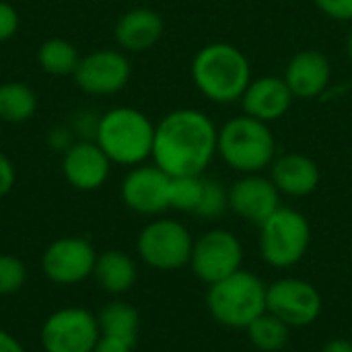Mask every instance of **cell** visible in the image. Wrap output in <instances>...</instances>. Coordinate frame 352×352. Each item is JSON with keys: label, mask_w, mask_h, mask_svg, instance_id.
I'll return each instance as SVG.
<instances>
[{"label": "cell", "mask_w": 352, "mask_h": 352, "mask_svg": "<svg viewBox=\"0 0 352 352\" xmlns=\"http://www.w3.org/2000/svg\"><path fill=\"white\" fill-rule=\"evenodd\" d=\"M219 128L200 109L169 111L155 126L153 163L169 177L202 175L217 157Z\"/></svg>", "instance_id": "cell-1"}, {"label": "cell", "mask_w": 352, "mask_h": 352, "mask_svg": "<svg viewBox=\"0 0 352 352\" xmlns=\"http://www.w3.org/2000/svg\"><path fill=\"white\" fill-rule=\"evenodd\" d=\"M27 280L25 264L8 254H0V295H14Z\"/></svg>", "instance_id": "cell-27"}, {"label": "cell", "mask_w": 352, "mask_h": 352, "mask_svg": "<svg viewBox=\"0 0 352 352\" xmlns=\"http://www.w3.org/2000/svg\"><path fill=\"white\" fill-rule=\"evenodd\" d=\"M97 254L87 239L64 237L54 241L41 258L45 276L58 285H76L93 274Z\"/></svg>", "instance_id": "cell-12"}, {"label": "cell", "mask_w": 352, "mask_h": 352, "mask_svg": "<svg viewBox=\"0 0 352 352\" xmlns=\"http://www.w3.org/2000/svg\"><path fill=\"white\" fill-rule=\"evenodd\" d=\"M346 56H349V60H351L352 64V27L351 31H349V35H346Z\"/></svg>", "instance_id": "cell-35"}, {"label": "cell", "mask_w": 352, "mask_h": 352, "mask_svg": "<svg viewBox=\"0 0 352 352\" xmlns=\"http://www.w3.org/2000/svg\"><path fill=\"white\" fill-rule=\"evenodd\" d=\"M0 352H25L21 342L0 328Z\"/></svg>", "instance_id": "cell-33"}, {"label": "cell", "mask_w": 352, "mask_h": 352, "mask_svg": "<svg viewBox=\"0 0 352 352\" xmlns=\"http://www.w3.org/2000/svg\"><path fill=\"white\" fill-rule=\"evenodd\" d=\"M132 349H134V346H130V344H126V342H122V340L101 336L93 352H132Z\"/></svg>", "instance_id": "cell-32"}, {"label": "cell", "mask_w": 352, "mask_h": 352, "mask_svg": "<svg viewBox=\"0 0 352 352\" xmlns=\"http://www.w3.org/2000/svg\"><path fill=\"white\" fill-rule=\"evenodd\" d=\"M204 177L202 175H182L169 182V208L179 212H196L202 198Z\"/></svg>", "instance_id": "cell-25"}, {"label": "cell", "mask_w": 352, "mask_h": 352, "mask_svg": "<svg viewBox=\"0 0 352 352\" xmlns=\"http://www.w3.org/2000/svg\"><path fill=\"white\" fill-rule=\"evenodd\" d=\"M194 237L186 225L173 219L148 223L136 241L140 260L155 270H179L190 264Z\"/></svg>", "instance_id": "cell-7"}, {"label": "cell", "mask_w": 352, "mask_h": 352, "mask_svg": "<svg viewBox=\"0 0 352 352\" xmlns=\"http://www.w3.org/2000/svg\"><path fill=\"white\" fill-rule=\"evenodd\" d=\"M14 182H16L14 165H12V161L4 153H0V198L6 196L12 190Z\"/></svg>", "instance_id": "cell-30"}, {"label": "cell", "mask_w": 352, "mask_h": 352, "mask_svg": "<svg viewBox=\"0 0 352 352\" xmlns=\"http://www.w3.org/2000/svg\"><path fill=\"white\" fill-rule=\"evenodd\" d=\"M295 101L287 80L283 76H256L250 80L239 103L245 116L256 118L264 124H272L287 116Z\"/></svg>", "instance_id": "cell-15"}, {"label": "cell", "mask_w": 352, "mask_h": 352, "mask_svg": "<svg viewBox=\"0 0 352 352\" xmlns=\"http://www.w3.org/2000/svg\"><path fill=\"white\" fill-rule=\"evenodd\" d=\"M252 78L248 56L227 41L206 43L192 60V80L212 103H237Z\"/></svg>", "instance_id": "cell-2"}, {"label": "cell", "mask_w": 352, "mask_h": 352, "mask_svg": "<svg viewBox=\"0 0 352 352\" xmlns=\"http://www.w3.org/2000/svg\"><path fill=\"white\" fill-rule=\"evenodd\" d=\"M47 142L56 148V151H68L72 144H74V138H72V128H64V126H58L50 132V138Z\"/></svg>", "instance_id": "cell-31"}, {"label": "cell", "mask_w": 352, "mask_h": 352, "mask_svg": "<svg viewBox=\"0 0 352 352\" xmlns=\"http://www.w3.org/2000/svg\"><path fill=\"white\" fill-rule=\"evenodd\" d=\"M266 291L268 285L260 276L241 268L208 287L206 307L217 324L231 330H245L266 314Z\"/></svg>", "instance_id": "cell-5"}, {"label": "cell", "mask_w": 352, "mask_h": 352, "mask_svg": "<svg viewBox=\"0 0 352 352\" xmlns=\"http://www.w3.org/2000/svg\"><path fill=\"white\" fill-rule=\"evenodd\" d=\"M316 6L330 19L352 23V0H314Z\"/></svg>", "instance_id": "cell-28"}, {"label": "cell", "mask_w": 352, "mask_h": 352, "mask_svg": "<svg viewBox=\"0 0 352 352\" xmlns=\"http://www.w3.org/2000/svg\"><path fill=\"white\" fill-rule=\"evenodd\" d=\"M113 33H116V41L122 50L140 54L159 43V39L165 33V23L157 10L138 6L120 16Z\"/></svg>", "instance_id": "cell-19"}, {"label": "cell", "mask_w": 352, "mask_h": 352, "mask_svg": "<svg viewBox=\"0 0 352 352\" xmlns=\"http://www.w3.org/2000/svg\"><path fill=\"white\" fill-rule=\"evenodd\" d=\"M37 97L31 87L19 80L0 85V120L8 124H23L35 116Z\"/></svg>", "instance_id": "cell-22"}, {"label": "cell", "mask_w": 352, "mask_h": 352, "mask_svg": "<svg viewBox=\"0 0 352 352\" xmlns=\"http://www.w3.org/2000/svg\"><path fill=\"white\" fill-rule=\"evenodd\" d=\"M37 62L47 74L66 76V74H74V70L80 62V56L70 41H66L62 37H52L39 45Z\"/></svg>", "instance_id": "cell-23"}, {"label": "cell", "mask_w": 352, "mask_h": 352, "mask_svg": "<svg viewBox=\"0 0 352 352\" xmlns=\"http://www.w3.org/2000/svg\"><path fill=\"white\" fill-rule=\"evenodd\" d=\"M283 78L287 80L295 99H314L328 89L332 78V64L320 50H301L289 60Z\"/></svg>", "instance_id": "cell-17"}, {"label": "cell", "mask_w": 352, "mask_h": 352, "mask_svg": "<svg viewBox=\"0 0 352 352\" xmlns=\"http://www.w3.org/2000/svg\"><path fill=\"white\" fill-rule=\"evenodd\" d=\"M217 155L239 173H262L276 159V138L268 124L245 113L219 128Z\"/></svg>", "instance_id": "cell-4"}, {"label": "cell", "mask_w": 352, "mask_h": 352, "mask_svg": "<svg viewBox=\"0 0 352 352\" xmlns=\"http://www.w3.org/2000/svg\"><path fill=\"white\" fill-rule=\"evenodd\" d=\"M268 169V177L272 179L280 196L289 198H305L314 194L322 182L320 165L303 153H287L280 157L276 155Z\"/></svg>", "instance_id": "cell-18"}, {"label": "cell", "mask_w": 352, "mask_h": 352, "mask_svg": "<svg viewBox=\"0 0 352 352\" xmlns=\"http://www.w3.org/2000/svg\"><path fill=\"white\" fill-rule=\"evenodd\" d=\"M245 332L250 342L262 352H280L289 344V336H291V328L268 311L262 314L258 320H254L245 328Z\"/></svg>", "instance_id": "cell-24"}, {"label": "cell", "mask_w": 352, "mask_h": 352, "mask_svg": "<svg viewBox=\"0 0 352 352\" xmlns=\"http://www.w3.org/2000/svg\"><path fill=\"white\" fill-rule=\"evenodd\" d=\"M93 274L97 283L111 295L128 293L134 287L136 276H138L134 260L120 250H109L97 256Z\"/></svg>", "instance_id": "cell-20"}, {"label": "cell", "mask_w": 352, "mask_h": 352, "mask_svg": "<svg viewBox=\"0 0 352 352\" xmlns=\"http://www.w3.org/2000/svg\"><path fill=\"white\" fill-rule=\"evenodd\" d=\"M101 338L97 318L80 307L52 314L41 328L45 352H93Z\"/></svg>", "instance_id": "cell-10"}, {"label": "cell", "mask_w": 352, "mask_h": 352, "mask_svg": "<svg viewBox=\"0 0 352 352\" xmlns=\"http://www.w3.org/2000/svg\"><path fill=\"white\" fill-rule=\"evenodd\" d=\"M243 245L239 237L227 229H210L194 239L190 268L198 280L208 287L241 270Z\"/></svg>", "instance_id": "cell-8"}, {"label": "cell", "mask_w": 352, "mask_h": 352, "mask_svg": "<svg viewBox=\"0 0 352 352\" xmlns=\"http://www.w3.org/2000/svg\"><path fill=\"white\" fill-rule=\"evenodd\" d=\"M111 161L93 140H78L64 151L62 171L68 184L76 190H97L109 177Z\"/></svg>", "instance_id": "cell-16"}, {"label": "cell", "mask_w": 352, "mask_h": 352, "mask_svg": "<svg viewBox=\"0 0 352 352\" xmlns=\"http://www.w3.org/2000/svg\"><path fill=\"white\" fill-rule=\"evenodd\" d=\"M97 322H99L101 336L122 340L130 346L136 344L138 330H140V316L132 305L124 301H111L101 309Z\"/></svg>", "instance_id": "cell-21"}, {"label": "cell", "mask_w": 352, "mask_h": 352, "mask_svg": "<svg viewBox=\"0 0 352 352\" xmlns=\"http://www.w3.org/2000/svg\"><path fill=\"white\" fill-rule=\"evenodd\" d=\"M278 208L280 192L266 175L245 173L229 188V210L248 223L260 227Z\"/></svg>", "instance_id": "cell-14"}, {"label": "cell", "mask_w": 352, "mask_h": 352, "mask_svg": "<svg viewBox=\"0 0 352 352\" xmlns=\"http://www.w3.org/2000/svg\"><path fill=\"white\" fill-rule=\"evenodd\" d=\"M171 177L153 165H136L122 182L124 204L138 214H161L169 208Z\"/></svg>", "instance_id": "cell-13"}, {"label": "cell", "mask_w": 352, "mask_h": 352, "mask_svg": "<svg viewBox=\"0 0 352 352\" xmlns=\"http://www.w3.org/2000/svg\"><path fill=\"white\" fill-rule=\"evenodd\" d=\"M19 29V12L12 4L0 0V43L14 37Z\"/></svg>", "instance_id": "cell-29"}, {"label": "cell", "mask_w": 352, "mask_h": 352, "mask_svg": "<svg viewBox=\"0 0 352 352\" xmlns=\"http://www.w3.org/2000/svg\"><path fill=\"white\" fill-rule=\"evenodd\" d=\"M324 309V299L320 291L295 276H285L268 285L266 291V311L276 316L289 328H305L318 322Z\"/></svg>", "instance_id": "cell-9"}, {"label": "cell", "mask_w": 352, "mask_h": 352, "mask_svg": "<svg viewBox=\"0 0 352 352\" xmlns=\"http://www.w3.org/2000/svg\"><path fill=\"white\" fill-rule=\"evenodd\" d=\"M227 210H229V188H225L217 179L204 177L202 198L194 214L200 219H219Z\"/></svg>", "instance_id": "cell-26"}, {"label": "cell", "mask_w": 352, "mask_h": 352, "mask_svg": "<svg viewBox=\"0 0 352 352\" xmlns=\"http://www.w3.org/2000/svg\"><path fill=\"white\" fill-rule=\"evenodd\" d=\"M95 142L116 165L136 167L153 155L155 124L134 107H113L99 118Z\"/></svg>", "instance_id": "cell-3"}, {"label": "cell", "mask_w": 352, "mask_h": 352, "mask_svg": "<svg viewBox=\"0 0 352 352\" xmlns=\"http://www.w3.org/2000/svg\"><path fill=\"white\" fill-rule=\"evenodd\" d=\"M320 352H352V342L346 338H332L322 346Z\"/></svg>", "instance_id": "cell-34"}, {"label": "cell", "mask_w": 352, "mask_h": 352, "mask_svg": "<svg viewBox=\"0 0 352 352\" xmlns=\"http://www.w3.org/2000/svg\"><path fill=\"white\" fill-rule=\"evenodd\" d=\"M132 66L126 54L118 50H95L80 58L74 70V82L89 95H116L130 82Z\"/></svg>", "instance_id": "cell-11"}, {"label": "cell", "mask_w": 352, "mask_h": 352, "mask_svg": "<svg viewBox=\"0 0 352 352\" xmlns=\"http://www.w3.org/2000/svg\"><path fill=\"white\" fill-rule=\"evenodd\" d=\"M311 243V227L303 212L280 206L260 225V256L278 270L297 266Z\"/></svg>", "instance_id": "cell-6"}]
</instances>
